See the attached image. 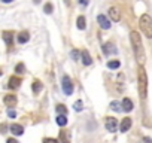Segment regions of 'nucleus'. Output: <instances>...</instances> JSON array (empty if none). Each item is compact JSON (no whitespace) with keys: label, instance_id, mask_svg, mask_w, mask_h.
Here are the masks:
<instances>
[{"label":"nucleus","instance_id":"nucleus-21","mask_svg":"<svg viewBox=\"0 0 152 143\" xmlns=\"http://www.w3.org/2000/svg\"><path fill=\"white\" fill-rule=\"evenodd\" d=\"M85 23H87V21H85V17H78V28L79 30H85V28H87V24H85Z\"/></svg>","mask_w":152,"mask_h":143},{"label":"nucleus","instance_id":"nucleus-16","mask_svg":"<svg viewBox=\"0 0 152 143\" xmlns=\"http://www.w3.org/2000/svg\"><path fill=\"white\" fill-rule=\"evenodd\" d=\"M42 88H43V83L40 82V81H33V83H31V89H33V93L35 94H39L42 91Z\"/></svg>","mask_w":152,"mask_h":143},{"label":"nucleus","instance_id":"nucleus-10","mask_svg":"<svg viewBox=\"0 0 152 143\" xmlns=\"http://www.w3.org/2000/svg\"><path fill=\"white\" fill-rule=\"evenodd\" d=\"M81 60H82V64H85V66H90L92 63V58H91V55L87 49L81 51Z\"/></svg>","mask_w":152,"mask_h":143},{"label":"nucleus","instance_id":"nucleus-9","mask_svg":"<svg viewBox=\"0 0 152 143\" xmlns=\"http://www.w3.org/2000/svg\"><path fill=\"white\" fill-rule=\"evenodd\" d=\"M21 77H18V76H11L9 77V83H8V87L11 88V89H17V88H19V85H21Z\"/></svg>","mask_w":152,"mask_h":143},{"label":"nucleus","instance_id":"nucleus-5","mask_svg":"<svg viewBox=\"0 0 152 143\" xmlns=\"http://www.w3.org/2000/svg\"><path fill=\"white\" fill-rule=\"evenodd\" d=\"M104 125H106V130L110 133H115L116 131V127H118V121L115 118H112V116H108L106 119H104Z\"/></svg>","mask_w":152,"mask_h":143},{"label":"nucleus","instance_id":"nucleus-7","mask_svg":"<svg viewBox=\"0 0 152 143\" xmlns=\"http://www.w3.org/2000/svg\"><path fill=\"white\" fill-rule=\"evenodd\" d=\"M17 101H18V99H17V95H14V94H8V95L3 97V103L8 107H14L17 105Z\"/></svg>","mask_w":152,"mask_h":143},{"label":"nucleus","instance_id":"nucleus-31","mask_svg":"<svg viewBox=\"0 0 152 143\" xmlns=\"http://www.w3.org/2000/svg\"><path fill=\"white\" fill-rule=\"evenodd\" d=\"M6 128H8V127H6V124H2V125H0V131L6 133Z\"/></svg>","mask_w":152,"mask_h":143},{"label":"nucleus","instance_id":"nucleus-4","mask_svg":"<svg viewBox=\"0 0 152 143\" xmlns=\"http://www.w3.org/2000/svg\"><path fill=\"white\" fill-rule=\"evenodd\" d=\"M61 87H63V91H64L66 95H72V94H73V89H75V88H73V82H72V79H70L67 75L63 76Z\"/></svg>","mask_w":152,"mask_h":143},{"label":"nucleus","instance_id":"nucleus-15","mask_svg":"<svg viewBox=\"0 0 152 143\" xmlns=\"http://www.w3.org/2000/svg\"><path fill=\"white\" fill-rule=\"evenodd\" d=\"M131 124H133V121H131L130 118H124L122 119V122H121V131L122 133H127L128 130H130V127H131Z\"/></svg>","mask_w":152,"mask_h":143},{"label":"nucleus","instance_id":"nucleus-11","mask_svg":"<svg viewBox=\"0 0 152 143\" xmlns=\"http://www.w3.org/2000/svg\"><path fill=\"white\" fill-rule=\"evenodd\" d=\"M109 17H110L112 21H115V23H118L121 19V14H119V11H118L116 8H110L109 9Z\"/></svg>","mask_w":152,"mask_h":143},{"label":"nucleus","instance_id":"nucleus-32","mask_svg":"<svg viewBox=\"0 0 152 143\" xmlns=\"http://www.w3.org/2000/svg\"><path fill=\"white\" fill-rule=\"evenodd\" d=\"M142 143H152V140H151L149 137H143V140H142Z\"/></svg>","mask_w":152,"mask_h":143},{"label":"nucleus","instance_id":"nucleus-20","mask_svg":"<svg viewBox=\"0 0 152 143\" xmlns=\"http://www.w3.org/2000/svg\"><path fill=\"white\" fill-rule=\"evenodd\" d=\"M57 124L60 127H66V125H67V118H66V115H58L57 116Z\"/></svg>","mask_w":152,"mask_h":143},{"label":"nucleus","instance_id":"nucleus-17","mask_svg":"<svg viewBox=\"0 0 152 143\" xmlns=\"http://www.w3.org/2000/svg\"><path fill=\"white\" fill-rule=\"evenodd\" d=\"M122 110L124 112H131V110H133V101H131L130 99L122 100Z\"/></svg>","mask_w":152,"mask_h":143},{"label":"nucleus","instance_id":"nucleus-6","mask_svg":"<svg viewBox=\"0 0 152 143\" xmlns=\"http://www.w3.org/2000/svg\"><path fill=\"white\" fill-rule=\"evenodd\" d=\"M97 23L103 30H109L110 28V21H109V18H106V15H98L97 17Z\"/></svg>","mask_w":152,"mask_h":143},{"label":"nucleus","instance_id":"nucleus-1","mask_svg":"<svg viewBox=\"0 0 152 143\" xmlns=\"http://www.w3.org/2000/svg\"><path fill=\"white\" fill-rule=\"evenodd\" d=\"M130 40L131 45H133V51H134V57L137 63L143 66V63L146 61V55H145V48H143V43H142V37L137 31H131L130 33Z\"/></svg>","mask_w":152,"mask_h":143},{"label":"nucleus","instance_id":"nucleus-2","mask_svg":"<svg viewBox=\"0 0 152 143\" xmlns=\"http://www.w3.org/2000/svg\"><path fill=\"white\" fill-rule=\"evenodd\" d=\"M137 82H139V95H140L142 100H145L148 95V76H146V70L143 69V66L139 67Z\"/></svg>","mask_w":152,"mask_h":143},{"label":"nucleus","instance_id":"nucleus-12","mask_svg":"<svg viewBox=\"0 0 152 143\" xmlns=\"http://www.w3.org/2000/svg\"><path fill=\"white\" fill-rule=\"evenodd\" d=\"M3 40L8 46H12V43H14V33L12 31H3Z\"/></svg>","mask_w":152,"mask_h":143},{"label":"nucleus","instance_id":"nucleus-28","mask_svg":"<svg viewBox=\"0 0 152 143\" xmlns=\"http://www.w3.org/2000/svg\"><path fill=\"white\" fill-rule=\"evenodd\" d=\"M43 143H60L57 139H51V137H48V139H43Z\"/></svg>","mask_w":152,"mask_h":143},{"label":"nucleus","instance_id":"nucleus-18","mask_svg":"<svg viewBox=\"0 0 152 143\" xmlns=\"http://www.w3.org/2000/svg\"><path fill=\"white\" fill-rule=\"evenodd\" d=\"M60 140H61V143H70V134L67 130L60 131Z\"/></svg>","mask_w":152,"mask_h":143},{"label":"nucleus","instance_id":"nucleus-22","mask_svg":"<svg viewBox=\"0 0 152 143\" xmlns=\"http://www.w3.org/2000/svg\"><path fill=\"white\" fill-rule=\"evenodd\" d=\"M119 66H121V61H119V60H112V61L108 63V67L112 69V70H114V69H118Z\"/></svg>","mask_w":152,"mask_h":143},{"label":"nucleus","instance_id":"nucleus-35","mask_svg":"<svg viewBox=\"0 0 152 143\" xmlns=\"http://www.w3.org/2000/svg\"><path fill=\"white\" fill-rule=\"evenodd\" d=\"M2 73H3V72H2V69H0V76H2Z\"/></svg>","mask_w":152,"mask_h":143},{"label":"nucleus","instance_id":"nucleus-33","mask_svg":"<svg viewBox=\"0 0 152 143\" xmlns=\"http://www.w3.org/2000/svg\"><path fill=\"white\" fill-rule=\"evenodd\" d=\"M6 143H18L15 139H8V142H6Z\"/></svg>","mask_w":152,"mask_h":143},{"label":"nucleus","instance_id":"nucleus-14","mask_svg":"<svg viewBox=\"0 0 152 143\" xmlns=\"http://www.w3.org/2000/svg\"><path fill=\"white\" fill-rule=\"evenodd\" d=\"M9 130H11V133L15 134V136H21V134L24 133L23 125H19V124H12V125L9 127Z\"/></svg>","mask_w":152,"mask_h":143},{"label":"nucleus","instance_id":"nucleus-29","mask_svg":"<svg viewBox=\"0 0 152 143\" xmlns=\"http://www.w3.org/2000/svg\"><path fill=\"white\" fill-rule=\"evenodd\" d=\"M8 116H9V118H15V116H17V112H15L14 109H9V110H8Z\"/></svg>","mask_w":152,"mask_h":143},{"label":"nucleus","instance_id":"nucleus-23","mask_svg":"<svg viewBox=\"0 0 152 143\" xmlns=\"http://www.w3.org/2000/svg\"><path fill=\"white\" fill-rule=\"evenodd\" d=\"M73 109L76 110V112H81V110L84 109V103H82V100H78V101H75Z\"/></svg>","mask_w":152,"mask_h":143},{"label":"nucleus","instance_id":"nucleus-3","mask_svg":"<svg viewBox=\"0 0 152 143\" xmlns=\"http://www.w3.org/2000/svg\"><path fill=\"white\" fill-rule=\"evenodd\" d=\"M139 27H140L142 33L148 39H152V18L148 14H143L139 19Z\"/></svg>","mask_w":152,"mask_h":143},{"label":"nucleus","instance_id":"nucleus-25","mask_svg":"<svg viewBox=\"0 0 152 143\" xmlns=\"http://www.w3.org/2000/svg\"><path fill=\"white\" fill-rule=\"evenodd\" d=\"M24 70H25V67H24V64H23V63H19V64H17V66H15V72H17L18 75L24 73Z\"/></svg>","mask_w":152,"mask_h":143},{"label":"nucleus","instance_id":"nucleus-24","mask_svg":"<svg viewBox=\"0 0 152 143\" xmlns=\"http://www.w3.org/2000/svg\"><path fill=\"white\" fill-rule=\"evenodd\" d=\"M57 113L58 115H66L67 113V109H66L64 105H57Z\"/></svg>","mask_w":152,"mask_h":143},{"label":"nucleus","instance_id":"nucleus-13","mask_svg":"<svg viewBox=\"0 0 152 143\" xmlns=\"http://www.w3.org/2000/svg\"><path fill=\"white\" fill-rule=\"evenodd\" d=\"M17 40H18V43H27L30 40V33L29 31H21L17 36Z\"/></svg>","mask_w":152,"mask_h":143},{"label":"nucleus","instance_id":"nucleus-8","mask_svg":"<svg viewBox=\"0 0 152 143\" xmlns=\"http://www.w3.org/2000/svg\"><path fill=\"white\" fill-rule=\"evenodd\" d=\"M103 54L104 55H110V54H116V48L112 42H106L103 45Z\"/></svg>","mask_w":152,"mask_h":143},{"label":"nucleus","instance_id":"nucleus-30","mask_svg":"<svg viewBox=\"0 0 152 143\" xmlns=\"http://www.w3.org/2000/svg\"><path fill=\"white\" fill-rule=\"evenodd\" d=\"M90 3V0H79V5H84V6H87Z\"/></svg>","mask_w":152,"mask_h":143},{"label":"nucleus","instance_id":"nucleus-34","mask_svg":"<svg viewBox=\"0 0 152 143\" xmlns=\"http://www.w3.org/2000/svg\"><path fill=\"white\" fill-rule=\"evenodd\" d=\"M2 2H3V3H12L14 0H2Z\"/></svg>","mask_w":152,"mask_h":143},{"label":"nucleus","instance_id":"nucleus-19","mask_svg":"<svg viewBox=\"0 0 152 143\" xmlns=\"http://www.w3.org/2000/svg\"><path fill=\"white\" fill-rule=\"evenodd\" d=\"M110 109L114 110V112H121L122 110V103H119V101H112L110 103Z\"/></svg>","mask_w":152,"mask_h":143},{"label":"nucleus","instance_id":"nucleus-27","mask_svg":"<svg viewBox=\"0 0 152 143\" xmlns=\"http://www.w3.org/2000/svg\"><path fill=\"white\" fill-rule=\"evenodd\" d=\"M70 55H72V58H73L75 61L79 60V52H78V51H72V54H70Z\"/></svg>","mask_w":152,"mask_h":143},{"label":"nucleus","instance_id":"nucleus-26","mask_svg":"<svg viewBox=\"0 0 152 143\" xmlns=\"http://www.w3.org/2000/svg\"><path fill=\"white\" fill-rule=\"evenodd\" d=\"M43 11L46 12V14H52V11H54V6H52L51 3H46L45 8H43Z\"/></svg>","mask_w":152,"mask_h":143}]
</instances>
